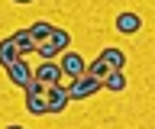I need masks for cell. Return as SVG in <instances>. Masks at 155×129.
<instances>
[{
	"mask_svg": "<svg viewBox=\"0 0 155 129\" xmlns=\"http://www.w3.org/2000/svg\"><path fill=\"white\" fill-rule=\"evenodd\" d=\"M26 110L32 113V116H45V113H48L45 90H42V94H26Z\"/></svg>",
	"mask_w": 155,
	"mask_h": 129,
	"instance_id": "cell-10",
	"label": "cell"
},
{
	"mask_svg": "<svg viewBox=\"0 0 155 129\" xmlns=\"http://www.w3.org/2000/svg\"><path fill=\"white\" fill-rule=\"evenodd\" d=\"M58 65H61V71H65V78H71V81L81 78V74H87V61L81 58V52H65Z\"/></svg>",
	"mask_w": 155,
	"mask_h": 129,
	"instance_id": "cell-2",
	"label": "cell"
},
{
	"mask_svg": "<svg viewBox=\"0 0 155 129\" xmlns=\"http://www.w3.org/2000/svg\"><path fill=\"white\" fill-rule=\"evenodd\" d=\"M23 58V52L16 49V42H13V36H7V39H0V68H10L13 61Z\"/></svg>",
	"mask_w": 155,
	"mask_h": 129,
	"instance_id": "cell-7",
	"label": "cell"
},
{
	"mask_svg": "<svg viewBox=\"0 0 155 129\" xmlns=\"http://www.w3.org/2000/svg\"><path fill=\"white\" fill-rule=\"evenodd\" d=\"M7 78L13 81L16 87H23V90H26V84H29L32 78H36V71H32V68L26 65V58H19V61H13V65L7 68Z\"/></svg>",
	"mask_w": 155,
	"mask_h": 129,
	"instance_id": "cell-4",
	"label": "cell"
},
{
	"mask_svg": "<svg viewBox=\"0 0 155 129\" xmlns=\"http://www.w3.org/2000/svg\"><path fill=\"white\" fill-rule=\"evenodd\" d=\"M52 29H55V26H52L48 20H36L32 26H29V32H32V39H36V42H45L48 36H52Z\"/></svg>",
	"mask_w": 155,
	"mask_h": 129,
	"instance_id": "cell-12",
	"label": "cell"
},
{
	"mask_svg": "<svg viewBox=\"0 0 155 129\" xmlns=\"http://www.w3.org/2000/svg\"><path fill=\"white\" fill-rule=\"evenodd\" d=\"M45 100H48V113H61V110L71 103V94H68L65 84H52L45 90Z\"/></svg>",
	"mask_w": 155,
	"mask_h": 129,
	"instance_id": "cell-3",
	"label": "cell"
},
{
	"mask_svg": "<svg viewBox=\"0 0 155 129\" xmlns=\"http://www.w3.org/2000/svg\"><path fill=\"white\" fill-rule=\"evenodd\" d=\"M7 129H23V126H7Z\"/></svg>",
	"mask_w": 155,
	"mask_h": 129,
	"instance_id": "cell-16",
	"label": "cell"
},
{
	"mask_svg": "<svg viewBox=\"0 0 155 129\" xmlns=\"http://www.w3.org/2000/svg\"><path fill=\"white\" fill-rule=\"evenodd\" d=\"M87 74H91V78H100V81H104L107 74H110V65H107V61L100 58V55H97V58L91 61V65H87Z\"/></svg>",
	"mask_w": 155,
	"mask_h": 129,
	"instance_id": "cell-14",
	"label": "cell"
},
{
	"mask_svg": "<svg viewBox=\"0 0 155 129\" xmlns=\"http://www.w3.org/2000/svg\"><path fill=\"white\" fill-rule=\"evenodd\" d=\"M104 87H107V90H113V94L126 90V74H123V71H110V74L104 78Z\"/></svg>",
	"mask_w": 155,
	"mask_h": 129,
	"instance_id": "cell-13",
	"label": "cell"
},
{
	"mask_svg": "<svg viewBox=\"0 0 155 129\" xmlns=\"http://www.w3.org/2000/svg\"><path fill=\"white\" fill-rule=\"evenodd\" d=\"M100 87H104V81H100V78L81 74V78H74L71 84H68V94H71V100H84V97H91V94H97Z\"/></svg>",
	"mask_w": 155,
	"mask_h": 129,
	"instance_id": "cell-1",
	"label": "cell"
},
{
	"mask_svg": "<svg viewBox=\"0 0 155 129\" xmlns=\"http://www.w3.org/2000/svg\"><path fill=\"white\" fill-rule=\"evenodd\" d=\"M142 29V16L139 13H120L116 16V32H123V36H136V32Z\"/></svg>",
	"mask_w": 155,
	"mask_h": 129,
	"instance_id": "cell-6",
	"label": "cell"
},
{
	"mask_svg": "<svg viewBox=\"0 0 155 129\" xmlns=\"http://www.w3.org/2000/svg\"><path fill=\"white\" fill-rule=\"evenodd\" d=\"M13 42H16V49L23 52V58H26L29 52H36V49H39V42L32 39V32H29V26H26V29H16V32H13Z\"/></svg>",
	"mask_w": 155,
	"mask_h": 129,
	"instance_id": "cell-9",
	"label": "cell"
},
{
	"mask_svg": "<svg viewBox=\"0 0 155 129\" xmlns=\"http://www.w3.org/2000/svg\"><path fill=\"white\" fill-rule=\"evenodd\" d=\"M100 58L110 65V71H123V65H126V52H120V49H104V52H100Z\"/></svg>",
	"mask_w": 155,
	"mask_h": 129,
	"instance_id": "cell-11",
	"label": "cell"
},
{
	"mask_svg": "<svg viewBox=\"0 0 155 129\" xmlns=\"http://www.w3.org/2000/svg\"><path fill=\"white\" fill-rule=\"evenodd\" d=\"M13 3H36V0H13Z\"/></svg>",
	"mask_w": 155,
	"mask_h": 129,
	"instance_id": "cell-15",
	"label": "cell"
},
{
	"mask_svg": "<svg viewBox=\"0 0 155 129\" xmlns=\"http://www.w3.org/2000/svg\"><path fill=\"white\" fill-rule=\"evenodd\" d=\"M36 78L45 84V87H52V84H61V78H65V71H61V65L58 61H42L36 68Z\"/></svg>",
	"mask_w": 155,
	"mask_h": 129,
	"instance_id": "cell-5",
	"label": "cell"
},
{
	"mask_svg": "<svg viewBox=\"0 0 155 129\" xmlns=\"http://www.w3.org/2000/svg\"><path fill=\"white\" fill-rule=\"evenodd\" d=\"M45 42L58 52V55H65V52L71 49V32H68V29H61V26H55V29H52V36H48Z\"/></svg>",
	"mask_w": 155,
	"mask_h": 129,
	"instance_id": "cell-8",
	"label": "cell"
}]
</instances>
